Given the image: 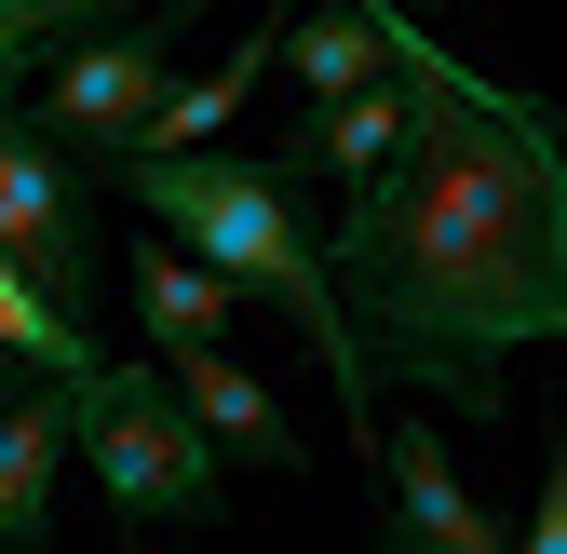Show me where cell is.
<instances>
[{
	"mask_svg": "<svg viewBox=\"0 0 567 554\" xmlns=\"http://www.w3.org/2000/svg\"><path fill=\"white\" fill-rule=\"evenodd\" d=\"M379 41L405 68V150L351 189V217L324 244L338 325L365 352L379 406L433 392L460 420H501V366L567 338V135L540 95L486 82V68L433 54V28H405L379 0Z\"/></svg>",
	"mask_w": 567,
	"mask_h": 554,
	"instance_id": "obj_1",
	"label": "cell"
},
{
	"mask_svg": "<svg viewBox=\"0 0 567 554\" xmlns=\"http://www.w3.org/2000/svg\"><path fill=\"white\" fill-rule=\"evenodd\" d=\"M95 176L135 189V217H150L163 244H189L230 298H270L284 325H298V352H311L324 392L351 406V447L392 420L379 379H365V352H351V325H338L324 257H311V176L284 163V150H270V163H244V150H109Z\"/></svg>",
	"mask_w": 567,
	"mask_h": 554,
	"instance_id": "obj_2",
	"label": "cell"
},
{
	"mask_svg": "<svg viewBox=\"0 0 567 554\" xmlns=\"http://www.w3.org/2000/svg\"><path fill=\"white\" fill-rule=\"evenodd\" d=\"M68 460H95L109 514H150V527H203V514H230L217 447H203V420L176 406L163 366H82V379H68Z\"/></svg>",
	"mask_w": 567,
	"mask_h": 554,
	"instance_id": "obj_3",
	"label": "cell"
},
{
	"mask_svg": "<svg viewBox=\"0 0 567 554\" xmlns=\"http://www.w3.org/2000/svg\"><path fill=\"white\" fill-rule=\"evenodd\" d=\"M176 0L163 14H109V28H82V41H54L41 68H28V122L54 135V150H82V163H109L135 122H150V95L176 82Z\"/></svg>",
	"mask_w": 567,
	"mask_h": 554,
	"instance_id": "obj_4",
	"label": "cell"
},
{
	"mask_svg": "<svg viewBox=\"0 0 567 554\" xmlns=\"http://www.w3.org/2000/svg\"><path fill=\"white\" fill-rule=\"evenodd\" d=\"M0 257L54 311H95V163L54 150L28 109H0Z\"/></svg>",
	"mask_w": 567,
	"mask_h": 554,
	"instance_id": "obj_5",
	"label": "cell"
},
{
	"mask_svg": "<svg viewBox=\"0 0 567 554\" xmlns=\"http://www.w3.org/2000/svg\"><path fill=\"white\" fill-rule=\"evenodd\" d=\"M365 473H379V554H501V514H473V488L433 447V420H379Z\"/></svg>",
	"mask_w": 567,
	"mask_h": 554,
	"instance_id": "obj_6",
	"label": "cell"
},
{
	"mask_svg": "<svg viewBox=\"0 0 567 554\" xmlns=\"http://www.w3.org/2000/svg\"><path fill=\"white\" fill-rule=\"evenodd\" d=\"M54 473H68V379L0 392V554H54Z\"/></svg>",
	"mask_w": 567,
	"mask_h": 554,
	"instance_id": "obj_7",
	"label": "cell"
},
{
	"mask_svg": "<svg viewBox=\"0 0 567 554\" xmlns=\"http://www.w3.org/2000/svg\"><path fill=\"white\" fill-rule=\"evenodd\" d=\"M405 122H419L405 68H379L365 95H324V109L298 122V150H284V163H298V176H324V189H365V176H379V163L405 150Z\"/></svg>",
	"mask_w": 567,
	"mask_h": 554,
	"instance_id": "obj_8",
	"label": "cell"
},
{
	"mask_svg": "<svg viewBox=\"0 0 567 554\" xmlns=\"http://www.w3.org/2000/svg\"><path fill=\"white\" fill-rule=\"evenodd\" d=\"M163 379H176V406L203 420V447L217 460H257V473H298V433H284V406L230 366V352H163Z\"/></svg>",
	"mask_w": 567,
	"mask_h": 554,
	"instance_id": "obj_9",
	"label": "cell"
},
{
	"mask_svg": "<svg viewBox=\"0 0 567 554\" xmlns=\"http://www.w3.org/2000/svg\"><path fill=\"white\" fill-rule=\"evenodd\" d=\"M135 311H150V338H163V352H230V285H217V270H203L189 244H135Z\"/></svg>",
	"mask_w": 567,
	"mask_h": 554,
	"instance_id": "obj_10",
	"label": "cell"
},
{
	"mask_svg": "<svg viewBox=\"0 0 567 554\" xmlns=\"http://www.w3.org/2000/svg\"><path fill=\"white\" fill-rule=\"evenodd\" d=\"M0 352H14L28 379H82V366H95V338H82V311H54L28 270L0 257Z\"/></svg>",
	"mask_w": 567,
	"mask_h": 554,
	"instance_id": "obj_11",
	"label": "cell"
},
{
	"mask_svg": "<svg viewBox=\"0 0 567 554\" xmlns=\"http://www.w3.org/2000/svg\"><path fill=\"white\" fill-rule=\"evenodd\" d=\"M14 379H28V366H14V352H0V392H14Z\"/></svg>",
	"mask_w": 567,
	"mask_h": 554,
	"instance_id": "obj_12",
	"label": "cell"
}]
</instances>
